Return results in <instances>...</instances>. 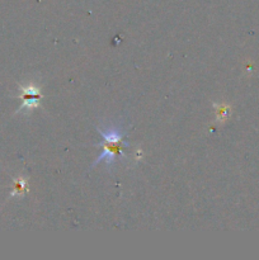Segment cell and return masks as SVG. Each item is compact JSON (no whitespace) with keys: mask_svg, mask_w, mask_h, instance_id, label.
<instances>
[{"mask_svg":"<svg viewBox=\"0 0 259 260\" xmlns=\"http://www.w3.org/2000/svg\"><path fill=\"white\" fill-rule=\"evenodd\" d=\"M96 129L103 139V142H101V146H103L104 149L103 152L98 156V159L93 162L91 168L101 164V162H106L107 167H112L118 159H123V150L130 146L128 142L124 141L126 132L121 124L116 123L102 124Z\"/></svg>","mask_w":259,"mask_h":260,"instance_id":"1","label":"cell"}]
</instances>
